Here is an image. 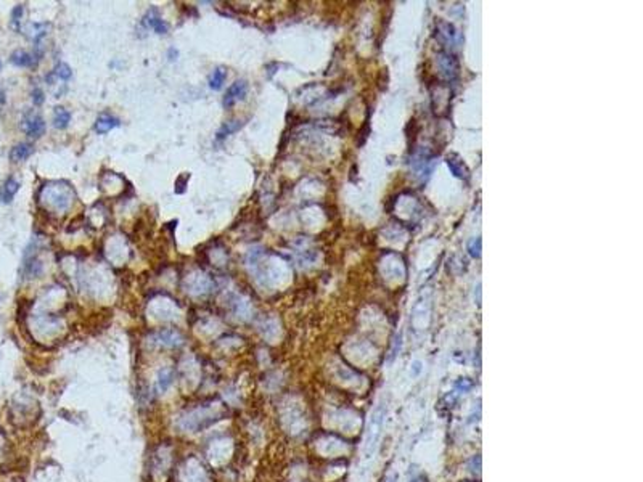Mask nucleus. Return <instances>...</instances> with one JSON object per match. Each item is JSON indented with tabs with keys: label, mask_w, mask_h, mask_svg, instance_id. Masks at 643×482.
<instances>
[{
	"label": "nucleus",
	"mask_w": 643,
	"mask_h": 482,
	"mask_svg": "<svg viewBox=\"0 0 643 482\" xmlns=\"http://www.w3.org/2000/svg\"><path fill=\"white\" fill-rule=\"evenodd\" d=\"M383 416H384V408L379 405V407L373 411L371 420H370V428H368V434H367V455H370L375 448L378 437L381 434V426H383Z\"/></svg>",
	"instance_id": "nucleus-1"
},
{
	"label": "nucleus",
	"mask_w": 643,
	"mask_h": 482,
	"mask_svg": "<svg viewBox=\"0 0 643 482\" xmlns=\"http://www.w3.org/2000/svg\"><path fill=\"white\" fill-rule=\"evenodd\" d=\"M246 92H248V84H246V81H236V82H233V84H231V86L227 88V92H225V96H224V106H225V108H231V106L235 105V103L244 100V96H246Z\"/></svg>",
	"instance_id": "nucleus-2"
},
{
	"label": "nucleus",
	"mask_w": 643,
	"mask_h": 482,
	"mask_svg": "<svg viewBox=\"0 0 643 482\" xmlns=\"http://www.w3.org/2000/svg\"><path fill=\"white\" fill-rule=\"evenodd\" d=\"M23 131L31 138H41L45 132V121L39 114H29L23 121Z\"/></svg>",
	"instance_id": "nucleus-3"
},
{
	"label": "nucleus",
	"mask_w": 643,
	"mask_h": 482,
	"mask_svg": "<svg viewBox=\"0 0 643 482\" xmlns=\"http://www.w3.org/2000/svg\"><path fill=\"white\" fill-rule=\"evenodd\" d=\"M143 24L146 26L148 29H151V31L156 32V34H166V32L169 31V28H167V24L163 21V18H161V16L158 15V11L154 10V8H151V10L145 15V18H143Z\"/></svg>",
	"instance_id": "nucleus-4"
},
{
	"label": "nucleus",
	"mask_w": 643,
	"mask_h": 482,
	"mask_svg": "<svg viewBox=\"0 0 643 482\" xmlns=\"http://www.w3.org/2000/svg\"><path fill=\"white\" fill-rule=\"evenodd\" d=\"M19 190V182L15 177H8L0 186V203L3 204H10L13 201V198Z\"/></svg>",
	"instance_id": "nucleus-5"
},
{
	"label": "nucleus",
	"mask_w": 643,
	"mask_h": 482,
	"mask_svg": "<svg viewBox=\"0 0 643 482\" xmlns=\"http://www.w3.org/2000/svg\"><path fill=\"white\" fill-rule=\"evenodd\" d=\"M119 126H121V121L118 118H114V116H111V114H100L95 121V132L103 135V133H108L109 131H113V129L119 127Z\"/></svg>",
	"instance_id": "nucleus-6"
},
{
	"label": "nucleus",
	"mask_w": 643,
	"mask_h": 482,
	"mask_svg": "<svg viewBox=\"0 0 643 482\" xmlns=\"http://www.w3.org/2000/svg\"><path fill=\"white\" fill-rule=\"evenodd\" d=\"M156 341L159 346L164 347H176L179 344H182V336L177 331H171V330H164L159 331L156 334Z\"/></svg>",
	"instance_id": "nucleus-7"
},
{
	"label": "nucleus",
	"mask_w": 643,
	"mask_h": 482,
	"mask_svg": "<svg viewBox=\"0 0 643 482\" xmlns=\"http://www.w3.org/2000/svg\"><path fill=\"white\" fill-rule=\"evenodd\" d=\"M32 151H34V148H32L31 143H18L11 148L10 159L13 163H21V161H26L31 156Z\"/></svg>",
	"instance_id": "nucleus-8"
},
{
	"label": "nucleus",
	"mask_w": 643,
	"mask_h": 482,
	"mask_svg": "<svg viewBox=\"0 0 643 482\" xmlns=\"http://www.w3.org/2000/svg\"><path fill=\"white\" fill-rule=\"evenodd\" d=\"M10 63L18 68H31L34 64V55H31L24 50H16L11 53Z\"/></svg>",
	"instance_id": "nucleus-9"
},
{
	"label": "nucleus",
	"mask_w": 643,
	"mask_h": 482,
	"mask_svg": "<svg viewBox=\"0 0 643 482\" xmlns=\"http://www.w3.org/2000/svg\"><path fill=\"white\" fill-rule=\"evenodd\" d=\"M243 126H244V122H243V121H229V122H225V124L217 131L216 138H217L219 141L224 140V138H227L229 135H231V133H235V132L240 131V129H241Z\"/></svg>",
	"instance_id": "nucleus-10"
},
{
	"label": "nucleus",
	"mask_w": 643,
	"mask_h": 482,
	"mask_svg": "<svg viewBox=\"0 0 643 482\" xmlns=\"http://www.w3.org/2000/svg\"><path fill=\"white\" fill-rule=\"evenodd\" d=\"M225 79H227V71L224 68H216L209 76V87L212 90H221L225 84Z\"/></svg>",
	"instance_id": "nucleus-11"
},
{
	"label": "nucleus",
	"mask_w": 643,
	"mask_h": 482,
	"mask_svg": "<svg viewBox=\"0 0 643 482\" xmlns=\"http://www.w3.org/2000/svg\"><path fill=\"white\" fill-rule=\"evenodd\" d=\"M69 122H71V113L68 111V109H64V108H61V106L55 108V113H53V126H55L56 129H66V127L69 126Z\"/></svg>",
	"instance_id": "nucleus-12"
},
{
	"label": "nucleus",
	"mask_w": 643,
	"mask_h": 482,
	"mask_svg": "<svg viewBox=\"0 0 643 482\" xmlns=\"http://www.w3.org/2000/svg\"><path fill=\"white\" fill-rule=\"evenodd\" d=\"M174 381V375L169 368H163L158 373V389L161 392H166L171 388V384Z\"/></svg>",
	"instance_id": "nucleus-13"
},
{
	"label": "nucleus",
	"mask_w": 643,
	"mask_h": 482,
	"mask_svg": "<svg viewBox=\"0 0 643 482\" xmlns=\"http://www.w3.org/2000/svg\"><path fill=\"white\" fill-rule=\"evenodd\" d=\"M51 76H53L55 79L69 81L71 76H73V71H71V68L68 66L66 63H58L56 66H55V69L51 71Z\"/></svg>",
	"instance_id": "nucleus-14"
},
{
	"label": "nucleus",
	"mask_w": 643,
	"mask_h": 482,
	"mask_svg": "<svg viewBox=\"0 0 643 482\" xmlns=\"http://www.w3.org/2000/svg\"><path fill=\"white\" fill-rule=\"evenodd\" d=\"M24 6L23 5H16L11 11V26L16 31H19V23H21V16H23Z\"/></svg>",
	"instance_id": "nucleus-15"
},
{
	"label": "nucleus",
	"mask_w": 643,
	"mask_h": 482,
	"mask_svg": "<svg viewBox=\"0 0 643 482\" xmlns=\"http://www.w3.org/2000/svg\"><path fill=\"white\" fill-rule=\"evenodd\" d=\"M188 178H190V174H185V175L179 177L176 180V186H174V191H176L177 195H182V193L185 191V185H186V182H188Z\"/></svg>",
	"instance_id": "nucleus-16"
},
{
	"label": "nucleus",
	"mask_w": 643,
	"mask_h": 482,
	"mask_svg": "<svg viewBox=\"0 0 643 482\" xmlns=\"http://www.w3.org/2000/svg\"><path fill=\"white\" fill-rule=\"evenodd\" d=\"M32 101H34V105H42L44 103V92L41 88L32 90Z\"/></svg>",
	"instance_id": "nucleus-17"
},
{
	"label": "nucleus",
	"mask_w": 643,
	"mask_h": 482,
	"mask_svg": "<svg viewBox=\"0 0 643 482\" xmlns=\"http://www.w3.org/2000/svg\"><path fill=\"white\" fill-rule=\"evenodd\" d=\"M471 386H473V384H471V383H466L465 379H463V381H459V383H457V388H461L463 391H468L469 388H471Z\"/></svg>",
	"instance_id": "nucleus-18"
},
{
	"label": "nucleus",
	"mask_w": 643,
	"mask_h": 482,
	"mask_svg": "<svg viewBox=\"0 0 643 482\" xmlns=\"http://www.w3.org/2000/svg\"><path fill=\"white\" fill-rule=\"evenodd\" d=\"M177 50L176 48H169V53H167V56H169V60L171 61H174V60H177Z\"/></svg>",
	"instance_id": "nucleus-19"
},
{
	"label": "nucleus",
	"mask_w": 643,
	"mask_h": 482,
	"mask_svg": "<svg viewBox=\"0 0 643 482\" xmlns=\"http://www.w3.org/2000/svg\"><path fill=\"white\" fill-rule=\"evenodd\" d=\"M410 482H428V479H426V476H423V474H420V476H416V478H413Z\"/></svg>",
	"instance_id": "nucleus-20"
},
{
	"label": "nucleus",
	"mask_w": 643,
	"mask_h": 482,
	"mask_svg": "<svg viewBox=\"0 0 643 482\" xmlns=\"http://www.w3.org/2000/svg\"><path fill=\"white\" fill-rule=\"evenodd\" d=\"M0 69H2V61H0Z\"/></svg>",
	"instance_id": "nucleus-21"
}]
</instances>
